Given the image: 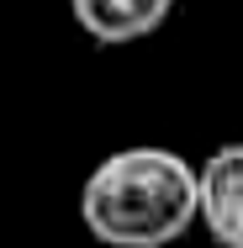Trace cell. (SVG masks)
I'll return each mask as SVG.
<instances>
[{"label": "cell", "instance_id": "3957f363", "mask_svg": "<svg viewBox=\"0 0 243 248\" xmlns=\"http://www.w3.org/2000/svg\"><path fill=\"white\" fill-rule=\"evenodd\" d=\"M180 0H69V16L80 21V32H90L96 43H138L148 32H159L175 16Z\"/></svg>", "mask_w": 243, "mask_h": 248}, {"label": "cell", "instance_id": "6da1fadb", "mask_svg": "<svg viewBox=\"0 0 243 248\" xmlns=\"http://www.w3.org/2000/svg\"><path fill=\"white\" fill-rule=\"evenodd\" d=\"M80 222L106 248H164L201 222V169L159 143L116 148L85 174Z\"/></svg>", "mask_w": 243, "mask_h": 248}, {"label": "cell", "instance_id": "7a4b0ae2", "mask_svg": "<svg viewBox=\"0 0 243 248\" xmlns=\"http://www.w3.org/2000/svg\"><path fill=\"white\" fill-rule=\"evenodd\" d=\"M201 227L217 248H243V143H227L201 164Z\"/></svg>", "mask_w": 243, "mask_h": 248}]
</instances>
